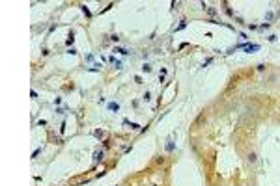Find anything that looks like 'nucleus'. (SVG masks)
I'll list each match as a JSON object with an SVG mask.
<instances>
[{"label":"nucleus","instance_id":"obj_1","mask_svg":"<svg viewBox=\"0 0 280 186\" xmlns=\"http://www.w3.org/2000/svg\"><path fill=\"white\" fill-rule=\"evenodd\" d=\"M95 136H99V138H105V136H106V132H101V130H97V132H95Z\"/></svg>","mask_w":280,"mask_h":186}]
</instances>
